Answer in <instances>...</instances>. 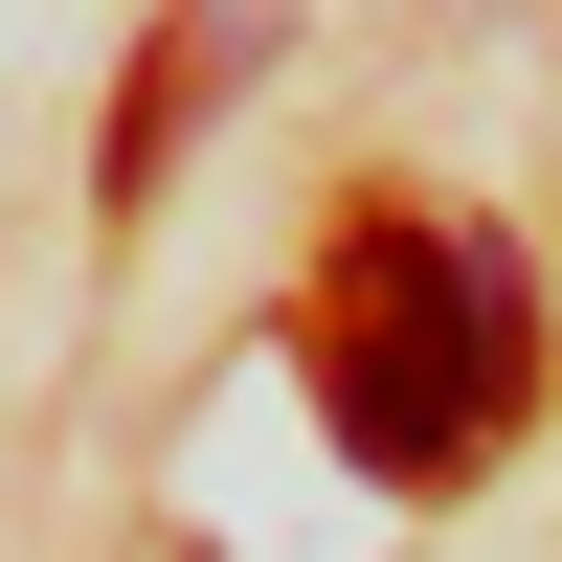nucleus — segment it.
I'll list each match as a JSON object with an SVG mask.
<instances>
[{"label":"nucleus","mask_w":562,"mask_h":562,"mask_svg":"<svg viewBox=\"0 0 562 562\" xmlns=\"http://www.w3.org/2000/svg\"><path fill=\"white\" fill-rule=\"evenodd\" d=\"M293 338H315V405H338V450H360V473H473V450H495V405H518V338H540V315H518V248L360 203Z\"/></svg>","instance_id":"f257e3e1"}]
</instances>
